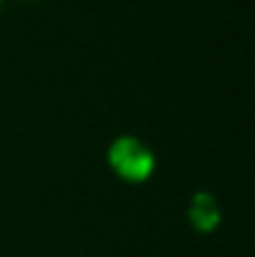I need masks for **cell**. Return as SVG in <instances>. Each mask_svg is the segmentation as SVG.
<instances>
[{"mask_svg": "<svg viewBox=\"0 0 255 257\" xmlns=\"http://www.w3.org/2000/svg\"><path fill=\"white\" fill-rule=\"evenodd\" d=\"M108 160L113 165V170H118L120 177L130 180V182H140L153 172V155L135 140V138H120L113 143Z\"/></svg>", "mask_w": 255, "mask_h": 257, "instance_id": "1", "label": "cell"}, {"mask_svg": "<svg viewBox=\"0 0 255 257\" xmlns=\"http://www.w3.org/2000/svg\"><path fill=\"white\" fill-rule=\"evenodd\" d=\"M190 220L198 230L208 232L218 225L220 215H218V207H215V200L208 195V192H198L193 197V205H190Z\"/></svg>", "mask_w": 255, "mask_h": 257, "instance_id": "2", "label": "cell"}, {"mask_svg": "<svg viewBox=\"0 0 255 257\" xmlns=\"http://www.w3.org/2000/svg\"><path fill=\"white\" fill-rule=\"evenodd\" d=\"M0 3H3V0H0Z\"/></svg>", "mask_w": 255, "mask_h": 257, "instance_id": "3", "label": "cell"}]
</instances>
